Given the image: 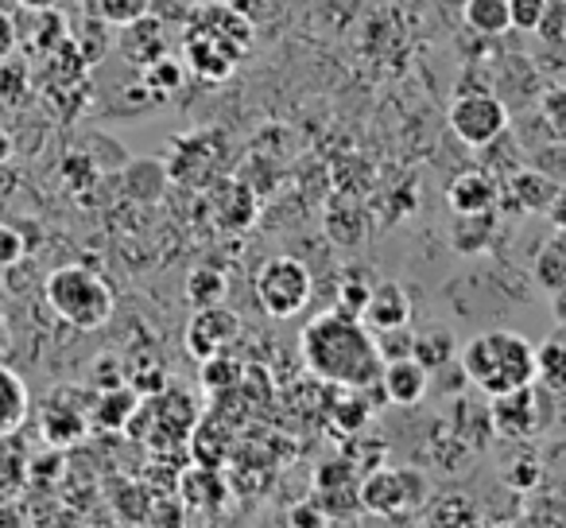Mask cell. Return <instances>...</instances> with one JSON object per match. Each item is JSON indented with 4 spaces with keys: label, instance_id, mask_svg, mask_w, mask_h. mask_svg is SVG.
<instances>
[{
    "label": "cell",
    "instance_id": "6da1fadb",
    "mask_svg": "<svg viewBox=\"0 0 566 528\" xmlns=\"http://www.w3.org/2000/svg\"><path fill=\"white\" fill-rule=\"evenodd\" d=\"M303 362L315 377L331 381L342 389H377L385 358L377 350V334L349 311H323L318 319H311L300 334Z\"/></svg>",
    "mask_w": 566,
    "mask_h": 528
},
{
    "label": "cell",
    "instance_id": "7a4b0ae2",
    "mask_svg": "<svg viewBox=\"0 0 566 528\" xmlns=\"http://www.w3.org/2000/svg\"><path fill=\"white\" fill-rule=\"evenodd\" d=\"M465 381L485 396L535 385V342L520 331H485L470 339L458 354Z\"/></svg>",
    "mask_w": 566,
    "mask_h": 528
},
{
    "label": "cell",
    "instance_id": "3957f363",
    "mask_svg": "<svg viewBox=\"0 0 566 528\" xmlns=\"http://www.w3.org/2000/svg\"><path fill=\"white\" fill-rule=\"evenodd\" d=\"M48 308L55 311L63 323H71L74 331H102L117 311V296L105 284V277H97L86 265H63L48 277L43 284Z\"/></svg>",
    "mask_w": 566,
    "mask_h": 528
},
{
    "label": "cell",
    "instance_id": "277c9868",
    "mask_svg": "<svg viewBox=\"0 0 566 528\" xmlns=\"http://www.w3.org/2000/svg\"><path fill=\"white\" fill-rule=\"evenodd\" d=\"M427 497V474L416 466H373L357 482V501L373 517H400Z\"/></svg>",
    "mask_w": 566,
    "mask_h": 528
},
{
    "label": "cell",
    "instance_id": "5b68a950",
    "mask_svg": "<svg viewBox=\"0 0 566 528\" xmlns=\"http://www.w3.org/2000/svg\"><path fill=\"white\" fill-rule=\"evenodd\" d=\"M252 288H256V303L264 315L292 319L311 303L315 280H311L307 265H303L300 257H272L260 265L256 284Z\"/></svg>",
    "mask_w": 566,
    "mask_h": 528
},
{
    "label": "cell",
    "instance_id": "8992f818",
    "mask_svg": "<svg viewBox=\"0 0 566 528\" xmlns=\"http://www.w3.org/2000/svg\"><path fill=\"white\" fill-rule=\"evenodd\" d=\"M512 113L504 110V102L493 90H458L454 102H450V133L458 136L470 148H489L493 141H501L504 128H509Z\"/></svg>",
    "mask_w": 566,
    "mask_h": 528
},
{
    "label": "cell",
    "instance_id": "52a82bcc",
    "mask_svg": "<svg viewBox=\"0 0 566 528\" xmlns=\"http://www.w3.org/2000/svg\"><path fill=\"white\" fill-rule=\"evenodd\" d=\"M182 55H187V71H195L198 79L226 82V79H233V71L241 66V59L249 55V51H241L237 43L213 35L210 28L187 20V24H182Z\"/></svg>",
    "mask_w": 566,
    "mask_h": 528
},
{
    "label": "cell",
    "instance_id": "ba28073f",
    "mask_svg": "<svg viewBox=\"0 0 566 528\" xmlns=\"http://www.w3.org/2000/svg\"><path fill=\"white\" fill-rule=\"evenodd\" d=\"M237 339H241V315L229 311L226 303H218V308H195L187 331H182L187 354L195 362H206L213 354H229V346Z\"/></svg>",
    "mask_w": 566,
    "mask_h": 528
},
{
    "label": "cell",
    "instance_id": "9c48e42d",
    "mask_svg": "<svg viewBox=\"0 0 566 528\" xmlns=\"http://www.w3.org/2000/svg\"><path fill=\"white\" fill-rule=\"evenodd\" d=\"M489 427L493 435L501 439H532L535 432L543 427V416H539V393L532 385L527 389H512V393H501V396H489Z\"/></svg>",
    "mask_w": 566,
    "mask_h": 528
},
{
    "label": "cell",
    "instance_id": "30bf717a",
    "mask_svg": "<svg viewBox=\"0 0 566 528\" xmlns=\"http://www.w3.org/2000/svg\"><path fill=\"white\" fill-rule=\"evenodd\" d=\"M411 311H416V303H411L408 288L396 284V280H377L369 292V303L361 311V323L373 334L396 331V327H411Z\"/></svg>",
    "mask_w": 566,
    "mask_h": 528
},
{
    "label": "cell",
    "instance_id": "8fae6325",
    "mask_svg": "<svg viewBox=\"0 0 566 528\" xmlns=\"http://www.w3.org/2000/svg\"><path fill=\"white\" fill-rule=\"evenodd\" d=\"M377 389L385 393L388 404H396V408H411V404L423 401L427 389H431V373H427L416 358H400V362H385Z\"/></svg>",
    "mask_w": 566,
    "mask_h": 528
},
{
    "label": "cell",
    "instance_id": "7c38bea8",
    "mask_svg": "<svg viewBox=\"0 0 566 528\" xmlns=\"http://www.w3.org/2000/svg\"><path fill=\"white\" fill-rule=\"evenodd\" d=\"M117 48H120V55H125L128 63L144 71V66L159 63V59L167 55V24L148 12V17H140V20H133V24L120 28Z\"/></svg>",
    "mask_w": 566,
    "mask_h": 528
},
{
    "label": "cell",
    "instance_id": "4fadbf2b",
    "mask_svg": "<svg viewBox=\"0 0 566 528\" xmlns=\"http://www.w3.org/2000/svg\"><path fill=\"white\" fill-rule=\"evenodd\" d=\"M40 432L51 447H71V443H78L82 435L90 432V408L86 404L63 401V396L55 393L40 412Z\"/></svg>",
    "mask_w": 566,
    "mask_h": 528
},
{
    "label": "cell",
    "instance_id": "5bb4252c",
    "mask_svg": "<svg viewBox=\"0 0 566 528\" xmlns=\"http://www.w3.org/2000/svg\"><path fill=\"white\" fill-rule=\"evenodd\" d=\"M496 203H501V187L493 183V175L478 172V167L454 175L447 187V206L454 214H485L496 210Z\"/></svg>",
    "mask_w": 566,
    "mask_h": 528
},
{
    "label": "cell",
    "instance_id": "9a60e30c",
    "mask_svg": "<svg viewBox=\"0 0 566 528\" xmlns=\"http://www.w3.org/2000/svg\"><path fill=\"white\" fill-rule=\"evenodd\" d=\"M144 396L133 385L102 389L90 404V427H102V432H125L133 424L136 408H140Z\"/></svg>",
    "mask_w": 566,
    "mask_h": 528
},
{
    "label": "cell",
    "instance_id": "2e32d148",
    "mask_svg": "<svg viewBox=\"0 0 566 528\" xmlns=\"http://www.w3.org/2000/svg\"><path fill=\"white\" fill-rule=\"evenodd\" d=\"M493 237H496V214L485 210V214H454L447 241L462 257H478V252H485L493 245Z\"/></svg>",
    "mask_w": 566,
    "mask_h": 528
},
{
    "label": "cell",
    "instance_id": "e0dca14e",
    "mask_svg": "<svg viewBox=\"0 0 566 528\" xmlns=\"http://www.w3.org/2000/svg\"><path fill=\"white\" fill-rule=\"evenodd\" d=\"M28 412H32V393H28L24 377L9 365H0V439L20 432Z\"/></svg>",
    "mask_w": 566,
    "mask_h": 528
},
{
    "label": "cell",
    "instance_id": "ac0fdd59",
    "mask_svg": "<svg viewBox=\"0 0 566 528\" xmlns=\"http://www.w3.org/2000/svg\"><path fill=\"white\" fill-rule=\"evenodd\" d=\"M555 190H558V183L547 179L543 172H535V167L516 172L509 183V198L516 203V210H524V214H543L551 206V198H555Z\"/></svg>",
    "mask_w": 566,
    "mask_h": 528
},
{
    "label": "cell",
    "instance_id": "d6986e66",
    "mask_svg": "<svg viewBox=\"0 0 566 528\" xmlns=\"http://www.w3.org/2000/svg\"><path fill=\"white\" fill-rule=\"evenodd\" d=\"M411 358H416L427 373H439L458 358V339L447 331V327H427V331L416 334V350H411Z\"/></svg>",
    "mask_w": 566,
    "mask_h": 528
},
{
    "label": "cell",
    "instance_id": "ffe728a7",
    "mask_svg": "<svg viewBox=\"0 0 566 528\" xmlns=\"http://www.w3.org/2000/svg\"><path fill=\"white\" fill-rule=\"evenodd\" d=\"M535 284L547 288L551 296L566 288V234H558V229L535 252Z\"/></svg>",
    "mask_w": 566,
    "mask_h": 528
},
{
    "label": "cell",
    "instance_id": "44dd1931",
    "mask_svg": "<svg viewBox=\"0 0 566 528\" xmlns=\"http://www.w3.org/2000/svg\"><path fill=\"white\" fill-rule=\"evenodd\" d=\"M535 381L551 396H566V342L547 339L543 346H535Z\"/></svg>",
    "mask_w": 566,
    "mask_h": 528
},
{
    "label": "cell",
    "instance_id": "7402d4cb",
    "mask_svg": "<svg viewBox=\"0 0 566 528\" xmlns=\"http://www.w3.org/2000/svg\"><path fill=\"white\" fill-rule=\"evenodd\" d=\"M470 32L478 35H504L509 32V0H465L462 9Z\"/></svg>",
    "mask_w": 566,
    "mask_h": 528
},
{
    "label": "cell",
    "instance_id": "603a6c76",
    "mask_svg": "<svg viewBox=\"0 0 566 528\" xmlns=\"http://www.w3.org/2000/svg\"><path fill=\"white\" fill-rule=\"evenodd\" d=\"M125 183L133 198L156 203L159 190L167 187V164H159V159H133V164L125 167Z\"/></svg>",
    "mask_w": 566,
    "mask_h": 528
},
{
    "label": "cell",
    "instance_id": "cb8c5ba5",
    "mask_svg": "<svg viewBox=\"0 0 566 528\" xmlns=\"http://www.w3.org/2000/svg\"><path fill=\"white\" fill-rule=\"evenodd\" d=\"M346 393L349 396L334 401L331 424H334V432H342V435H361V427L373 420V404L361 396V389H346Z\"/></svg>",
    "mask_w": 566,
    "mask_h": 528
},
{
    "label": "cell",
    "instance_id": "d4e9b609",
    "mask_svg": "<svg viewBox=\"0 0 566 528\" xmlns=\"http://www.w3.org/2000/svg\"><path fill=\"white\" fill-rule=\"evenodd\" d=\"M226 277H221L218 269H210V265H202V269H195L187 277V300L190 308H218V303H226Z\"/></svg>",
    "mask_w": 566,
    "mask_h": 528
},
{
    "label": "cell",
    "instance_id": "484cf974",
    "mask_svg": "<svg viewBox=\"0 0 566 528\" xmlns=\"http://www.w3.org/2000/svg\"><path fill=\"white\" fill-rule=\"evenodd\" d=\"M244 365L229 354H213L202 362V389L206 393H229V389H241Z\"/></svg>",
    "mask_w": 566,
    "mask_h": 528
},
{
    "label": "cell",
    "instance_id": "4316f807",
    "mask_svg": "<svg viewBox=\"0 0 566 528\" xmlns=\"http://www.w3.org/2000/svg\"><path fill=\"white\" fill-rule=\"evenodd\" d=\"M182 71H187V66H182V63H175L171 55H164V59H159V63L144 66V74H140V86L148 90L151 97H167V94H175V90L182 86Z\"/></svg>",
    "mask_w": 566,
    "mask_h": 528
},
{
    "label": "cell",
    "instance_id": "83f0119b",
    "mask_svg": "<svg viewBox=\"0 0 566 528\" xmlns=\"http://www.w3.org/2000/svg\"><path fill=\"white\" fill-rule=\"evenodd\" d=\"M213 424L206 420V424H195V432H190V451H195V463L198 466H210V470H221V463H226V451L229 443L226 439H213Z\"/></svg>",
    "mask_w": 566,
    "mask_h": 528
},
{
    "label": "cell",
    "instance_id": "f1b7e54d",
    "mask_svg": "<svg viewBox=\"0 0 566 528\" xmlns=\"http://www.w3.org/2000/svg\"><path fill=\"white\" fill-rule=\"evenodd\" d=\"M539 117L547 125L551 141L566 144V86H551L539 94Z\"/></svg>",
    "mask_w": 566,
    "mask_h": 528
},
{
    "label": "cell",
    "instance_id": "f546056e",
    "mask_svg": "<svg viewBox=\"0 0 566 528\" xmlns=\"http://www.w3.org/2000/svg\"><path fill=\"white\" fill-rule=\"evenodd\" d=\"M94 9H97V17H102L105 24L125 28V24H133V20L148 17L151 0H94Z\"/></svg>",
    "mask_w": 566,
    "mask_h": 528
},
{
    "label": "cell",
    "instance_id": "4dcf8cb0",
    "mask_svg": "<svg viewBox=\"0 0 566 528\" xmlns=\"http://www.w3.org/2000/svg\"><path fill=\"white\" fill-rule=\"evenodd\" d=\"M547 9H551V0H509V24L516 28V32H539Z\"/></svg>",
    "mask_w": 566,
    "mask_h": 528
},
{
    "label": "cell",
    "instance_id": "1f68e13d",
    "mask_svg": "<svg viewBox=\"0 0 566 528\" xmlns=\"http://www.w3.org/2000/svg\"><path fill=\"white\" fill-rule=\"evenodd\" d=\"M539 478H543L539 458L527 455V451H524V455H516L509 466H504V482H509L512 489H520V494H524V489H535V486H539Z\"/></svg>",
    "mask_w": 566,
    "mask_h": 528
},
{
    "label": "cell",
    "instance_id": "d6a6232c",
    "mask_svg": "<svg viewBox=\"0 0 566 528\" xmlns=\"http://www.w3.org/2000/svg\"><path fill=\"white\" fill-rule=\"evenodd\" d=\"M315 486H318V494H326V489L357 486V466L349 463V458H334V463H326L315 470Z\"/></svg>",
    "mask_w": 566,
    "mask_h": 528
},
{
    "label": "cell",
    "instance_id": "836d02e7",
    "mask_svg": "<svg viewBox=\"0 0 566 528\" xmlns=\"http://www.w3.org/2000/svg\"><path fill=\"white\" fill-rule=\"evenodd\" d=\"M532 167H535V172L547 175V179L566 183V144L563 141L543 144L539 152H532Z\"/></svg>",
    "mask_w": 566,
    "mask_h": 528
},
{
    "label": "cell",
    "instance_id": "e575fe53",
    "mask_svg": "<svg viewBox=\"0 0 566 528\" xmlns=\"http://www.w3.org/2000/svg\"><path fill=\"white\" fill-rule=\"evenodd\" d=\"M377 350L385 362H400V358H411L416 350V331L411 327H396V331H380L377 334Z\"/></svg>",
    "mask_w": 566,
    "mask_h": 528
},
{
    "label": "cell",
    "instance_id": "d590c367",
    "mask_svg": "<svg viewBox=\"0 0 566 528\" xmlns=\"http://www.w3.org/2000/svg\"><path fill=\"white\" fill-rule=\"evenodd\" d=\"M287 525H292V528H331V513L323 509V501H318V497H307V501L292 505V513H287Z\"/></svg>",
    "mask_w": 566,
    "mask_h": 528
},
{
    "label": "cell",
    "instance_id": "8d00e7d4",
    "mask_svg": "<svg viewBox=\"0 0 566 528\" xmlns=\"http://www.w3.org/2000/svg\"><path fill=\"white\" fill-rule=\"evenodd\" d=\"M369 292H373V284L369 280H342V288H338V311H349V315H357L361 319V311H365V303H369Z\"/></svg>",
    "mask_w": 566,
    "mask_h": 528
},
{
    "label": "cell",
    "instance_id": "74e56055",
    "mask_svg": "<svg viewBox=\"0 0 566 528\" xmlns=\"http://www.w3.org/2000/svg\"><path fill=\"white\" fill-rule=\"evenodd\" d=\"M20 257H24V237L17 229L0 226V265H17Z\"/></svg>",
    "mask_w": 566,
    "mask_h": 528
},
{
    "label": "cell",
    "instance_id": "f35d334b",
    "mask_svg": "<svg viewBox=\"0 0 566 528\" xmlns=\"http://www.w3.org/2000/svg\"><path fill=\"white\" fill-rule=\"evenodd\" d=\"M543 214H547V221L558 229V234H566V183H558L555 198H551V206Z\"/></svg>",
    "mask_w": 566,
    "mask_h": 528
},
{
    "label": "cell",
    "instance_id": "ab89813d",
    "mask_svg": "<svg viewBox=\"0 0 566 528\" xmlns=\"http://www.w3.org/2000/svg\"><path fill=\"white\" fill-rule=\"evenodd\" d=\"M17 51V20L9 12H0V63Z\"/></svg>",
    "mask_w": 566,
    "mask_h": 528
},
{
    "label": "cell",
    "instance_id": "60d3db41",
    "mask_svg": "<svg viewBox=\"0 0 566 528\" xmlns=\"http://www.w3.org/2000/svg\"><path fill=\"white\" fill-rule=\"evenodd\" d=\"M28 12H55L59 9V0H20Z\"/></svg>",
    "mask_w": 566,
    "mask_h": 528
},
{
    "label": "cell",
    "instance_id": "b9f144b4",
    "mask_svg": "<svg viewBox=\"0 0 566 528\" xmlns=\"http://www.w3.org/2000/svg\"><path fill=\"white\" fill-rule=\"evenodd\" d=\"M551 300H555V319L566 327V288H563V292H555V296H551Z\"/></svg>",
    "mask_w": 566,
    "mask_h": 528
},
{
    "label": "cell",
    "instance_id": "7bdbcfd3",
    "mask_svg": "<svg viewBox=\"0 0 566 528\" xmlns=\"http://www.w3.org/2000/svg\"><path fill=\"white\" fill-rule=\"evenodd\" d=\"M4 350H9V323L0 319V354H4Z\"/></svg>",
    "mask_w": 566,
    "mask_h": 528
},
{
    "label": "cell",
    "instance_id": "ee69618b",
    "mask_svg": "<svg viewBox=\"0 0 566 528\" xmlns=\"http://www.w3.org/2000/svg\"><path fill=\"white\" fill-rule=\"evenodd\" d=\"M195 4H229V0H195Z\"/></svg>",
    "mask_w": 566,
    "mask_h": 528
}]
</instances>
